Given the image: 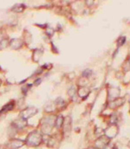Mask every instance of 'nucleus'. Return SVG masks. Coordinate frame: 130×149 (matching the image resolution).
Instances as JSON below:
<instances>
[{"label":"nucleus","instance_id":"obj_1","mask_svg":"<svg viewBox=\"0 0 130 149\" xmlns=\"http://www.w3.org/2000/svg\"><path fill=\"white\" fill-rule=\"evenodd\" d=\"M42 141V136L40 134H38V132H32L31 133L27 138H26V141L25 143L29 146H33V147H37L38 146Z\"/></svg>","mask_w":130,"mask_h":149},{"label":"nucleus","instance_id":"obj_2","mask_svg":"<svg viewBox=\"0 0 130 149\" xmlns=\"http://www.w3.org/2000/svg\"><path fill=\"white\" fill-rule=\"evenodd\" d=\"M37 112H38V109H37L35 107H28V108H26L25 109H24L23 111L21 112L20 116H21L22 118L27 120L28 118H30V117H31L32 115L36 114Z\"/></svg>","mask_w":130,"mask_h":149},{"label":"nucleus","instance_id":"obj_3","mask_svg":"<svg viewBox=\"0 0 130 149\" xmlns=\"http://www.w3.org/2000/svg\"><path fill=\"white\" fill-rule=\"evenodd\" d=\"M27 125V120L20 117L18 119H17L16 120H14L11 124L12 127H14L16 129H21V128H24L25 126Z\"/></svg>","mask_w":130,"mask_h":149},{"label":"nucleus","instance_id":"obj_4","mask_svg":"<svg viewBox=\"0 0 130 149\" xmlns=\"http://www.w3.org/2000/svg\"><path fill=\"white\" fill-rule=\"evenodd\" d=\"M24 141H22V140H18V139H13V140H11L10 142H9V144H8V147H9V148L10 149H17L19 148H21V147H23L24 145Z\"/></svg>","mask_w":130,"mask_h":149},{"label":"nucleus","instance_id":"obj_5","mask_svg":"<svg viewBox=\"0 0 130 149\" xmlns=\"http://www.w3.org/2000/svg\"><path fill=\"white\" fill-rule=\"evenodd\" d=\"M24 42L19 38H13L10 41V46L12 49H18L23 46Z\"/></svg>","mask_w":130,"mask_h":149},{"label":"nucleus","instance_id":"obj_6","mask_svg":"<svg viewBox=\"0 0 130 149\" xmlns=\"http://www.w3.org/2000/svg\"><path fill=\"white\" fill-rule=\"evenodd\" d=\"M14 106H15V102H9L8 104H6L5 106H3L2 108V109L0 110V113H7V112L10 111L11 109H13Z\"/></svg>","mask_w":130,"mask_h":149},{"label":"nucleus","instance_id":"obj_7","mask_svg":"<svg viewBox=\"0 0 130 149\" xmlns=\"http://www.w3.org/2000/svg\"><path fill=\"white\" fill-rule=\"evenodd\" d=\"M24 7H25V6H24L23 3H16V4L11 8V10H12V11H15V12L19 13V12L24 11Z\"/></svg>","mask_w":130,"mask_h":149},{"label":"nucleus","instance_id":"obj_8","mask_svg":"<svg viewBox=\"0 0 130 149\" xmlns=\"http://www.w3.org/2000/svg\"><path fill=\"white\" fill-rule=\"evenodd\" d=\"M42 54H43V51H42V50H40V49H35L34 52H33V57H32L33 60H34L35 62H38V60L40 59Z\"/></svg>","mask_w":130,"mask_h":149},{"label":"nucleus","instance_id":"obj_9","mask_svg":"<svg viewBox=\"0 0 130 149\" xmlns=\"http://www.w3.org/2000/svg\"><path fill=\"white\" fill-rule=\"evenodd\" d=\"M10 45V41L7 38H3V40L0 41V50L4 49L5 48H7Z\"/></svg>","mask_w":130,"mask_h":149},{"label":"nucleus","instance_id":"obj_10","mask_svg":"<svg viewBox=\"0 0 130 149\" xmlns=\"http://www.w3.org/2000/svg\"><path fill=\"white\" fill-rule=\"evenodd\" d=\"M63 116H59L58 118H57V120H56V127H59L61 125H62V123H63Z\"/></svg>","mask_w":130,"mask_h":149},{"label":"nucleus","instance_id":"obj_11","mask_svg":"<svg viewBox=\"0 0 130 149\" xmlns=\"http://www.w3.org/2000/svg\"><path fill=\"white\" fill-rule=\"evenodd\" d=\"M3 32L1 31V30H0V41L1 40H3Z\"/></svg>","mask_w":130,"mask_h":149},{"label":"nucleus","instance_id":"obj_12","mask_svg":"<svg viewBox=\"0 0 130 149\" xmlns=\"http://www.w3.org/2000/svg\"><path fill=\"white\" fill-rule=\"evenodd\" d=\"M39 81H41V80H40V79H38V80H37V81H35V84H36V85H38V83Z\"/></svg>","mask_w":130,"mask_h":149},{"label":"nucleus","instance_id":"obj_13","mask_svg":"<svg viewBox=\"0 0 130 149\" xmlns=\"http://www.w3.org/2000/svg\"><path fill=\"white\" fill-rule=\"evenodd\" d=\"M1 84H2V81H1V80H0V86H1Z\"/></svg>","mask_w":130,"mask_h":149}]
</instances>
